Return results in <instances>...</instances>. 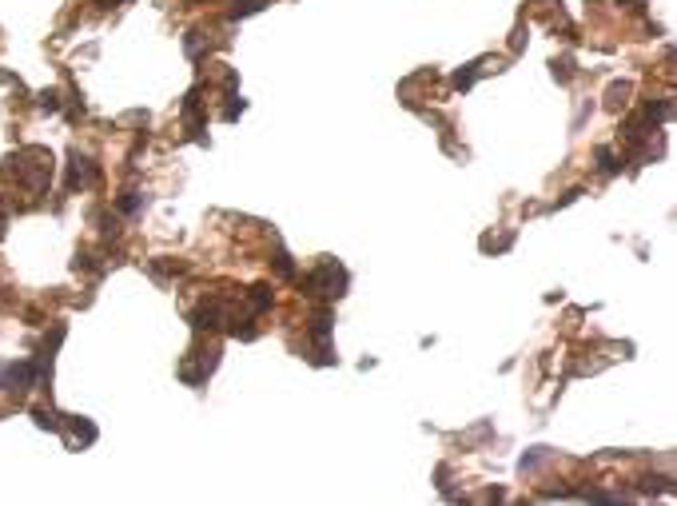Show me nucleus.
I'll return each mask as SVG.
<instances>
[{
    "label": "nucleus",
    "mask_w": 677,
    "mask_h": 506,
    "mask_svg": "<svg viewBox=\"0 0 677 506\" xmlns=\"http://www.w3.org/2000/svg\"><path fill=\"white\" fill-rule=\"evenodd\" d=\"M92 184H96V168H92V159L72 156V188H92Z\"/></svg>",
    "instance_id": "obj_1"
},
{
    "label": "nucleus",
    "mask_w": 677,
    "mask_h": 506,
    "mask_svg": "<svg viewBox=\"0 0 677 506\" xmlns=\"http://www.w3.org/2000/svg\"><path fill=\"white\" fill-rule=\"evenodd\" d=\"M72 435H76V443H96V427L88 423V419H72Z\"/></svg>",
    "instance_id": "obj_2"
},
{
    "label": "nucleus",
    "mask_w": 677,
    "mask_h": 506,
    "mask_svg": "<svg viewBox=\"0 0 677 506\" xmlns=\"http://www.w3.org/2000/svg\"><path fill=\"white\" fill-rule=\"evenodd\" d=\"M40 108H44V112H56V108H60L56 92H40Z\"/></svg>",
    "instance_id": "obj_3"
},
{
    "label": "nucleus",
    "mask_w": 677,
    "mask_h": 506,
    "mask_svg": "<svg viewBox=\"0 0 677 506\" xmlns=\"http://www.w3.org/2000/svg\"><path fill=\"white\" fill-rule=\"evenodd\" d=\"M33 419H36V427H48V430H56V419H52L48 411H33Z\"/></svg>",
    "instance_id": "obj_4"
},
{
    "label": "nucleus",
    "mask_w": 677,
    "mask_h": 506,
    "mask_svg": "<svg viewBox=\"0 0 677 506\" xmlns=\"http://www.w3.org/2000/svg\"><path fill=\"white\" fill-rule=\"evenodd\" d=\"M136 204H140V200H136V191H128V195L120 200V211H136Z\"/></svg>",
    "instance_id": "obj_5"
},
{
    "label": "nucleus",
    "mask_w": 677,
    "mask_h": 506,
    "mask_svg": "<svg viewBox=\"0 0 677 506\" xmlns=\"http://www.w3.org/2000/svg\"><path fill=\"white\" fill-rule=\"evenodd\" d=\"M4 227H8V220H4V211H0V239H4Z\"/></svg>",
    "instance_id": "obj_6"
},
{
    "label": "nucleus",
    "mask_w": 677,
    "mask_h": 506,
    "mask_svg": "<svg viewBox=\"0 0 677 506\" xmlns=\"http://www.w3.org/2000/svg\"><path fill=\"white\" fill-rule=\"evenodd\" d=\"M100 4H104V8H108V4H116V0H100Z\"/></svg>",
    "instance_id": "obj_7"
},
{
    "label": "nucleus",
    "mask_w": 677,
    "mask_h": 506,
    "mask_svg": "<svg viewBox=\"0 0 677 506\" xmlns=\"http://www.w3.org/2000/svg\"><path fill=\"white\" fill-rule=\"evenodd\" d=\"M188 4H195V0H188Z\"/></svg>",
    "instance_id": "obj_8"
}]
</instances>
